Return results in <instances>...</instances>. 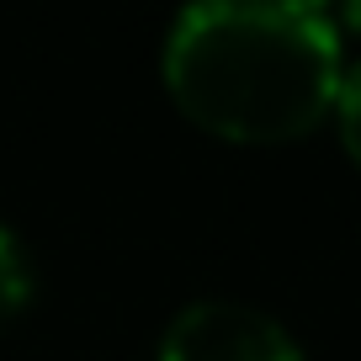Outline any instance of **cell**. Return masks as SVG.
I'll return each mask as SVG.
<instances>
[{"label": "cell", "mask_w": 361, "mask_h": 361, "mask_svg": "<svg viewBox=\"0 0 361 361\" xmlns=\"http://www.w3.org/2000/svg\"><path fill=\"white\" fill-rule=\"evenodd\" d=\"M170 102L228 144H287L335 112L340 22L324 6L213 0L170 22L159 54Z\"/></svg>", "instance_id": "6da1fadb"}, {"label": "cell", "mask_w": 361, "mask_h": 361, "mask_svg": "<svg viewBox=\"0 0 361 361\" xmlns=\"http://www.w3.org/2000/svg\"><path fill=\"white\" fill-rule=\"evenodd\" d=\"M159 361H303V350L260 308L202 298L170 319L159 340Z\"/></svg>", "instance_id": "7a4b0ae2"}, {"label": "cell", "mask_w": 361, "mask_h": 361, "mask_svg": "<svg viewBox=\"0 0 361 361\" xmlns=\"http://www.w3.org/2000/svg\"><path fill=\"white\" fill-rule=\"evenodd\" d=\"M27 298H32V260L16 245V234L0 228V319L27 308Z\"/></svg>", "instance_id": "3957f363"}, {"label": "cell", "mask_w": 361, "mask_h": 361, "mask_svg": "<svg viewBox=\"0 0 361 361\" xmlns=\"http://www.w3.org/2000/svg\"><path fill=\"white\" fill-rule=\"evenodd\" d=\"M335 123H340V144H345V154L361 165V64H350L345 75H340Z\"/></svg>", "instance_id": "277c9868"}, {"label": "cell", "mask_w": 361, "mask_h": 361, "mask_svg": "<svg viewBox=\"0 0 361 361\" xmlns=\"http://www.w3.org/2000/svg\"><path fill=\"white\" fill-rule=\"evenodd\" d=\"M340 22H345V32L361 37V6H345V11H340Z\"/></svg>", "instance_id": "5b68a950"}]
</instances>
